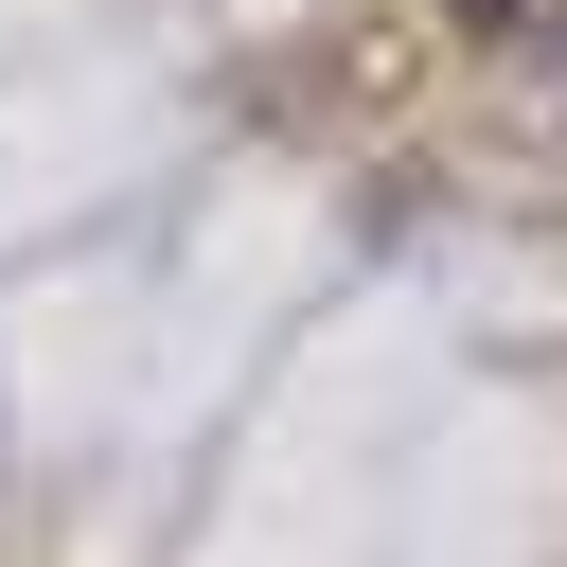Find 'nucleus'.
Masks as SVG:
<instances>
[{
    "label": "nucleus",
    "instance_id": "obj_1",
    "mask_svg": "<svg viewBox=\"0 0 567 567\" xmlns=\"http://www.w3.org/2000/svg\"><path fill=\"white\" fill-rule=\"evenodd\" d=\"M443 18H461V35H496V53H549V35H567V0H443Z\"/></svg>",
    "mask_w": 567,
    "mask_h": 567
}]
</instances>
